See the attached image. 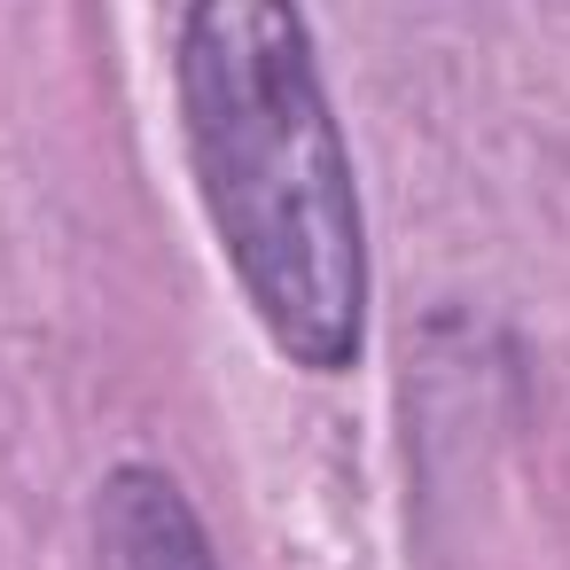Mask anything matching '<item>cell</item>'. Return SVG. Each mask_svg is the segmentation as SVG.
Listing matches in <instances>:
<instances>
[{"mask_svg":"<svg viewBox=\"0 0 570 570\" xmlns=\"http://www.w3.org/2000/svg\"><path fill=\"white\" fill-rule=\"evenodd\" d=\"M95 570H219V554L157 461H118L95 492Z\"/></svg>","mask_w":570,"mask_h":570,"instance_id":"7a4b0ae2","label":"cell"},{"mask_svg":"<svg viewBox=\"0 0 570 570\" xmlns=\"http://www.w3.org/2000/svg\"><path fill=\"white\" fill-rule=\"evenodd\" d=\"M180 134L219 258L305 375H344L367 352V212L344 126L297 0H188L180 17Z\"/></svg>","mask_w":570,"mask_h":570,"instance_id":"6da1fadb","label":"cell"}]
</instances>
